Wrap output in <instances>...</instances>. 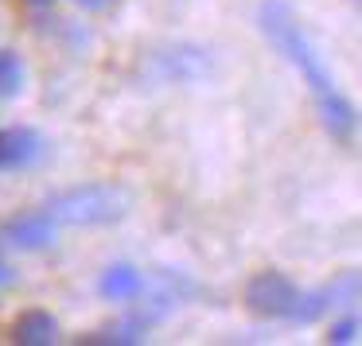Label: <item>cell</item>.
Segmentation results:
<instances>
[{
    "label": "cell",
    "mask_w": 362,
    "mask_h": 346,
    "mask_svg": "<svg viewBox=\"0 0 362 346\" xmlns=\"http://www.w3.org/2000/svg\"><path fill=\"white\" fill-rule=\"evenodd\" d=\"M261 28H265V35L273 40V47L284 51V59H288V63L304 74L308 86H312L315 102H320V113H323V125L335 136H351L354 133V105L335 90V82H331V74L323 71V63L315 59V51H312V43H308L304 28L296 24V16H292L284 4H273V0H269V4H261Z\"/></svg>",
    "instance_id": "6da1fadb"
},
{
    "label": "cell",
    "mask_w": 362,
    "mask_h": 346,
    "mask_svg": "<svg viewBox=\"0 0 362 346\" xmlns=\"http://www.w3.org/2000/svg\"><path fill=\"white\" fill-rule=\"evenodd\" d=\"M129 210V195L117 187H78L47 203L51 222H74V226H102L117 222Z\"/></svg>",
    "instance_id": "7a4b0ae2"
},
{
    "label": "cell",
    "mask_w": 362,
    "mask_h": 346,
    "mask_svg": "<svg viewBox=\"0 0 362 346\" xmlns=\"http://www.w3.org/2000/svg\"><path fill=\"white\" fill-rule=\"evenodd\" d=\"M296 299V284L281 273H257L245 284V307L253 315H288Z\"/></svg>",
    "instance_id": "3957f363"
},
{
    "label": "cell",
    "mask_w": 362,
    "mask_h": 346,
    "mask_svg": "<svg viewBox=\"0 0 362 346\" xmlns=\"http://www.w3.org/2000/svg\"><path fill=\"white\" fill-rule=\"evenodd\" d=\"M354 299H358V276L346 273V276H339L335 284H327V288H320V292H308V296H300V292H296L288 315L296 323H312L315 315H323L331 304H354Z\"/></svg>",
    "instance_id": "277c9868"
},
{
    "label": "cell",
    "mask_w": 362,
    "mask_h": 346,
    "mask_svg": "<svg viewBox=\"0 0 362 346\" xmlns=\"http://www.w3.org/2000/svg\"><path fill=\"white\" fill-rule=\"evenodd\" d=\"M4 234H8V241L20 245V249H40V245L51 241V234H55V222L47 218V210L20 214V218H12L8 226H4Z\"/></svg>",
    "instance_id": "5b68a950"
},
{
    "label": "cell",
    "mask_w": 362,
    "mask_h": 346,
    "mask_svg": "<svg viewBox=\"0 0 362 346\" xmlns=\"http://www.w3.org/2000/svg\"><path fill=\"white\" fill-rule=\"evenodd\" d=\"M43 148L40 133H32V129H4L0 133V167L8 164H28V160H35Z\"/></svg>",
    "instance_id": "8992f818"
},
{
    "label": "cell",
    "mask_w": 362,
    "mask_h": 346,
    "mask_svg": "<svg viewBox=\"0 0 362 346\" xmlns=\"http://www.w3.org/2000/svg\"><path fill=\"white\" fill-rule=\"evenodd\" d=\"M12 338L24 342V346H51L59 338V327L47 311H24L12 323Z\"/></svg>",
    "instance_id": "52a82bcc"
},
{
    "label": "cell",
    "mask_w": 362,
    "mask_h": 346,
    "mask_svg": "<svg viewBox=\"0 0 362 346\" xmlns=\"http://www.w3.org/2000/svg\"><path fill=\"white\" fill-rule=\"evenodd\" d=\"M136 292H141V273L129 268V265H113L110 273L102 276V296H110V299H129V296H136Z\"/></svg>",
    "instance_id": "ba28073f"
},
{
    "label": "cell",
    "mask_w": 362,
    "mask_h": 346,
    "mask_svg": "<svg viewBox=\"0 0 362 346\" xmlns=\"http://www.w3.org/2000/svg\"><path fill=\"white\" fill-rule=\"evenodd\" d=\"M24 86V66L12 51H0V97H12Z\"/></svg>",
    "instance_id": "9c48e42d"
},
{
    "label": "cell",
    "mask_w": 362,
    "mask_h": 346,
    "mask_svg": "<svg viewBox=\"0 0 362 346\" xmlns=\"http://www.w3.org/2000/svg\"><path fill=\"white\" fill-rule=\"evenodd\" d=\"M354 335H358V319H343V323H335V327H331L327 342L331 346H346V342H354Z\"/></svg>",
    "instance_id": "30bf717a"
},
{
    "label": "cell",
    "mask_w": 362,
    "mask_h": 346,
    "mask_svg": "<svg viewBox=\"0 0 362 346\" xmlns=\"http://www.w3.org/2000/svg\"><path fill=\"white\" fill-rule=\"evenodd\" d=\"M78 4H86V8H105L110 0H78Z\"/></svg>",
    "instance_id": "8fae6325"
},
{
    "label": "cell",
    "mask_w": 362,
    "mask_h": 346,
    "mask_svg": "<svg viewBox=\"0 0 362 346\" xmlns=\"http://www.w3.org/2000/svg\"><path fill=\"white\" fill-rule=\"evenodd\" d=\"M4 280H8V268H4V265H0V284H4Z\"/></svg>",
    "instance_id": "7c38bea8"
},
{
    "label": "cell",
    "mask_w": 362,
    "mask_h": 346,
    "mask_svg": "<svg viewBox=\"0 0 362 346\" xmlns=\"http://www.w3.org/2000/svg\"><path fill=\"white\" fill-rule=\"evenodd\" d=\"M32 4H47V0H32Z\"/></svg>",
    "instance_id": "4fadbf2b"
}]
</instances>
